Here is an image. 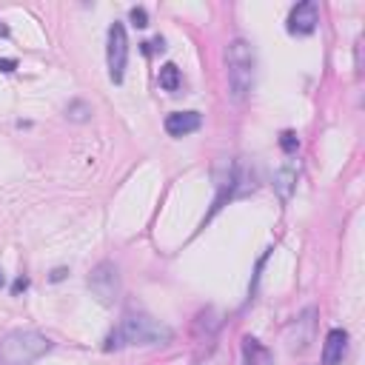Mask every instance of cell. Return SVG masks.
<instances>
[{"instance_id":"cell-1","label":"cell","mask_w":365,"mask_h":365,"mask_svg":"<svg viewBox=\"0 0 365 365\" xmlns=\"http://www.w3.org/2000/svg\"><path fill=\"white\" fill-rule=\"evenodd\" d=\"M171 328L163 325L160 319L148 314H128L108 336H106V351L123 348V345H165L171 342Z\"/></svg>"},{"instance_id":"cell-2","label":"cell","mask_w":365,"mask_h":365,"mask_svg":"<svg viewBox=\"0 0 365 365\" xmlns=\"http://www.w3.org/2000/svg\"><path fill=\"white\" fill-rule=\"evenodd\" d=\"M51 351V339L34 328H14L0 336V365H31Z\"/></svg>"},{"instance_id":"cell-3","label":"cell","mask_w":365,"mask_h":365,"mask_svg":"<svg viewBox=\"0 0 365 365\" xmlns=\"http://www.w3.org/2000/svg\"><path fill=\"white\" fill-rule=\"evenodd\" d=\"M254 48L248 40L237 37L225 48V74H228V94L234 103H242L254 86Z\"/></svg>"},{"instance_id":"cell-4","label":"cell","mask_w":365,"mask_h":365,"mask_svg":"<svg viewBox=\"0 0 365 365\" xmlns=\"http://www.w3.org/2000/svg\"><path fill=\"white\" fill-rule=\"evenodd\" d=\"M88 288L103 305H114L120 299V271H117V265L108 262V259L97 262L88 274Z\"/></svg>"},{"instance_id":"cell-5","label":"cell","mask_w":365,"mask_h":365,"mask_svg":"<svg viewBox=\"0 0 365 365\" xmlns=\"http://www.w3.org/2000/svg\"><path fill=\"white\" fill-rule=\"evenodd\" d=\"M106 60H108V77L114 83H123L125 77V63H128V37L123 23L108 26V46H106Z\"/></svg>"},{"instance_id":"cell-6","label":"cell","mask_w":365,"mask_h":365,"mask_svg":"<svg viewBox=\"0 0 365 365\" xmlns=\"http://www.w3.org/2000/svg\"><path fill=\"white\" fill-rule=\"evenodd\" d=\"M317 23H319V9H317L314 0L297 3V6L291 9V14H288V31H291V34H299V37L311 34V31L317 29Z\"/></svg>"},{"instance_id":"cell-7","label":"cell","mask_w":365,"mask_h":365,"mask_svg":"<svg viewBox=\"0 0 365 365\" xmlns=\"http://www.w3.org/2000/svg\"><path fill=\"white\" fill-rule=\"evenodd\" d=\"M345 354H348V331L342 328L328 331L325 345H322V365H342Z\"/></svg>"},{"instance_id":"cell-8","label":"cell","mask_w":365,"mask_h":365,"mask_svg":"<svg viewBox=\"0 0 365 365\" xmlns=\"http://www.w3.org/2000/svg\"><path fill=\"white\" fill-rule=\"evenodd\" d=\"M202 125V117L197 111H174L165 117V131L171 137H185L191 131H197Z\"/></svg>"},{"instance_id":"cell-9","label":"cell","mask_w":365,"mask_h":365,"mask_svg":"<svg viewBox=\"0 0 365 365\" xmlns=\"http://www.w3.org/2000/svg\"><path fill=\"white\" fill-rule=\"evenodd\" d=\"M242 365H271V351L257 336H242Z\"/></svg>"},{"instance_id":"cell-10","label":"cell","mask_w":365,"mask_h":365,"mask_svg":"<svg viewBox=\"0 0 365 365\" xmlns=\"http://www.w3.org/2000/svg\"><path fill=\"white\" fill-rule=\"evenodd\" d=\"M294 185H297V168H294V165H285V168H279V171L274 174V188H277V194H279L282 200L291 197Z\"/></svg>"},{"instance_id":"cell-11","label":"cell","mask_w":365,"mask_h":365,"mask_svg":"<svg viewBox=\"0 0 365 365\" xmlns=\"http://www.w3.org/2000/svg\"><path fill=\"white\" fill-rule=\"evenodd\" d=\"M157 83H160V88H163V91H177V88L182 86L180 68H177L174 63H165V66L160 68V74H157Z\"/></svg>"},{"instance_id":"cell-12","label":"cell","mask_w":365,"mask_h":365,"mask_svg":"<svg viewBox=\"0 0 365 365\" xmlns=\"http://www.w3.org/2000/svg\"><path fill=\"white\" fill-rule=\"evenodd\" d=\"M66 117H68L71 123H88V120H91V106H88L86 100H71V103L66 106Z\"/></svg>"},{"instance_id":"cell-13","label":"cell","mask_w":365,"mask_h":365,"mask_svg":"<svg viewBox=\"0 0 365 365\" xmlns=\"http://www.w3.org/2000/svg\"><path fill=\"white\" fill-rule=\"evenodd\" d=\"M279 148H282L285 154H297V148H299L297 131H282V134H279Z\"/></svg>"},{"instance_id":"cell-14","label":"cell","mask_w":365,"mask_h":365,"mask_svg":"<svg viewBox=\"0 0 365 365\" xmlns=\"http://www.w3.org/2000/svg\"><path fill=\"white\" fill-rule=\"evenodd\" d=\"M128 20H131L137 29H145V26H148V11L140 9V6H134V9L128 11Z\"/></svg>"},{"instance_id":"cell-15","label":"cell","mask_w":365,"mask_h":365,"mask_svg":"<svg viewBox=\"0 0 365 365\" xmlns=\"http://www.w3.org/2000/svg\"><path fill=\"white\" fill-rule=\"evenodd\" d=\"M140 46H143V54H154V51H163V48H165V40H163V37H154V40L140 43Z\"/></svg>"},{"instance_id":"cell-16","label":"cell","mask_w":365,"mask_h":365,"mask_svg":"<svg viewBox=\"0 0 365 365\" xmlns=\"http://www.w3.org/2000/svg\"><path fill=\"white\" fill-rule=\"evenodd\" d=\"M14 68H17V60H14V57H0V71L9 74V71H14Z\"/></svg>"},{"instance_id":"cell-17","label":"cell","mask_w":365,"mask_h":365,"mask_svg":"<svg viewBox=\"0 0 365 365\" xmlns=\"http://www.w3.org/2000/svg\"><path fill=\"white\" fill-rule=\"evenodd\" d=\"M26 288H29V279H26V277H17L14 285H11V294H20V291H26Z\"/></svg>"},{"instance_id":"cell-18","label":"cell","mask_w":365,"mask_h":365,"mask_svg":"<svg viewBox=\"0 0 365 365\" xmlns=\"http://www.w3.org/2000/svg\"><path fill=\"white\" fill-rule=\"evenodd\" d=\"M66 274H68L66 268H54V271H51V282H60V279H63Z\"/></svg>"},{"instance_id":"cell-19","label":"cell","mask_w":365,"mask_h":365,"mask_svg":"<svg viewBox=\"0 0 365 365\" xmlns=\"http://www.w3.org/2000/svg\"><path fill=\"white\" fill-rule=\"evenodd\" d=\"M0 37H9V26L6 23H0Z\"/></svg>"},{"instance_id":"cell-20","label":"cell","mask_w":365,"mask_h":365,"mask_svg":"<svg viewBox=\"0 0 365 365\" xmlns=\"http://www.w3.org/2000/svg\"><path fill=\"white\" fill-rule=\"evenodd\" d=\"M3 282H6V277H3V271H0V288H3Z\"/></svg>"}]
</instances>
